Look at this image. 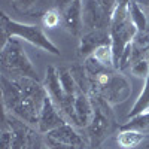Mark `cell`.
Here are the masks:
<instances>
[{
    "label": "cell",
    "mask_w": 149,
    "mask_h": 149,
    "mask_svg": "<svg viewBox=\"0 0 149 149\" xmlns=\"http://www.w3.org/2000/svg\"><path fill=\"white\" fill-rule=\"evenodd\" d=\"M2 19V36H3V43H6L10 37H18L33 46L46 51L49 54L60 55V49L49 40V37L43 33L40 27L34 26V24H26V22H19L9 18L5 12L0 17Z\"/></svg>",
    "instance_id": "6da1fadb"
},
{
    "label": "cell",
    "mask_w": 149,
    "mask_h": 149,
    "mask_svg": "<svg viewBox=\"0 0 149 149\" xmlns=\"http://www.w3.org/2000/svg\"><path fill=\"white\" fill-rule=\"evenodd\" d=\"M2 91H3V103L6 109L18 116L21 121H26L31 125H37L39 121V109L31 102H29L19 91L14 78H8L6 74L2 76Z\"/></svg>",
    "instance_id": "7a4b0ae2"
},
{
    "label": "cell",
    "mask_w": 149,
    "mask_h": 149,
    "mask_svg": "<svg viewBox=\"0 0 149 149\" xmlns=\"http://www.w3.org/2000/svg\"><path fill=\"white\" fill-rule=\"evenodd\" d=\"M2 69L3 74H10L12 78H33L37 79V72L30 63L29 57L22 51L14 37L2 45Z\"/></svg>",
    "instance_id": "3957f363"
},
{
    "label": "cell",
    "mask_w": 149,
    "mask_h": 149,
    "mask_svg": "<svg viewBox=\"0 0 149 149\" xmlns=\"http://www.w3.org/2000/svg\"><path fill=\"white\" fill-rule=\"evenodd\" d=\"M91 73L95 76L98 91L107 104H118L130 97L131 86L125 76L118 73H109L106 67H102L100 70H91Z\"/></svg>",
    "instance_id": "277c9868"
},
{
    "label": "cell",
    "mask_w": 149,
    "mask_h": 149,
    "mask_svg": "<svg viewBox=\"0 0 149 149\" xmlns=\"http://www.w3.org/2000/svg\"><path fill=\"white\" fill-rule=\"evenodd\" d=\"M67 121L64 119V116L60 113V109L57 107V104L52 102L51 97H46L45 102L42 104V109L39 112V121H37V128L40 133H49L55 128H58L60 125L66 124Z\"/></svg>",
    "instance_id": "5b68a950"
},
{
    "label": "cell",
    "mask_w": 149,
    "mask_h": 149,
    "mask_svg": "<svg viewBox=\"0 0 149 149\" xmlns=\"http://www.w3.org/2000/svg\"><path fill=\"white\" fill-rule=\"evenodd\" d=\"M94 116V104L91 98L84 91H79L73 102V119L72 122L78 127L86 128L91 124ZM70 122V124H72Z\"/></svg>",
    "instance_id": "8992f818"
},
{
    "label": "cell",
    "mask_w": 149,
    "mask_h": 149,
    "mask_svg": "<svg viewBox=\"0 0 149 149\" xmlns=\"http://www.w3.org/2000/svg\"><path fill=\"white\" fill-rule=\"evenodd\" d=\"M82 5H84V0H74V2H72L69 6H66L63 9V12H61L64 27L73 36H79L84 31Z\"/></svg>",
    "instance_id": "52a82bcc"
},
{
    "label": "cell",
    "mask_w": 149,
    "mask_h": 149,
    "mask_svg": "<svg viewBox=\"0 0 149 149\" xmlns=\"http://www.w3.org/2000/svg\"><path fill=\"white\" fill-rule=\"evenodd\" d=\"M110 121L106 115V110L100 106H94V116L88 128V137L93 145H98L109 133Z\"/></svg>",
    "instance_id": "ba28073f"
},
{
    "label": "cell",
    "mask_w": 149,
    "mask_h": 149,
    "mask_svg": "<svg viewBox=\"0 0 149 149\" xmlns=\"http://www.w3.org/2000/svg\"><path fill=\"white\" fill-rule=\"evenodd\" d=\"M110 33L107 30H91V31H84L81 37V45H79V52L84 57H90L95 49L103 45L110 43Z\"/></svg>",
    "instance_id": "9c48e42d"
},
{
    "label": "cell",
    "mask_w": 149,
    "mask_h": 149,
    "mask_svg": "<svg viewBox=\"0 0 149 149\" xmlns=\"http://www.w3.org/2000/svg\"><path fill=\"white\" fill-rule=\"evenodd\" d=\"M45 88L48 91V95L52 98V102L57 104V107L61 110L64 102H66V94L61 88V82H60V76H58V70L54 66H49L46 69V74H45Z\"/></svg>",
    "instance_id": "30bf717a"
},
{
    "label": "cell",
    "mask_w": 149,
    "mask_h": 149,
    "mask_svg": "<svg viewBox=\"0 0 149 149\" xmlns=\"http://www.w3.org/2000/svg\"><path fill=\"white\" fill-rule=\"evenodd\" d=\"M48 139H52L60 143L66 145H74V146H84V139L81 137V134L74 130V127L70 122H66L63 125H60L58 128L46 133Z\"/></svg>",
    "instance_id": "8fae6325"
},
{
    "label": "cell",
    "mask_w": 149,
    "mask_h": 149,
    "mask_svg": "<svg viewBox=\"0 0 149 149\" xmlns=\"http://www.w3.org/2000/svg\"><path fill=\"white\" fill-rule=\"evenodd\" d=\"M145 140V134L140 130H136V128H125L122 130L118 137L116 142L122 149H133V148H137L142 142Z\"/></svg>",
    "instance_id": "7c38bea8"
},
{
    "label": "cell",
    "mask_w": 149,
    "mask_h": 149,
    "mask_svg": "<svg viewBox=\"0 0 149 149\" xmlns=\"http://www.w3.org/2000/svg\"><path fill=\"white\" fill-rule=\"evenodd\" d=\"M93 57L100 66L103 67H115V57H113V49H112V43H103L100 45L95 51L90 55Z\"/></svg>",
    "instance_id": "4fadbf2b"
},
{
    "label": "cell",
    "mask_w": 149,
    "mask_h": 149,
    "mask_svg": "<svg viewBox=\"0 0 149 149\" xmlns=\"http://www.w3.org/2000/svg\"><path fill=\"white\" fill-rule=\"evenodd\" d=\"M12 6L19 14H26L27 17H34L40 14L43 8V0H12Z\"/></svg>",
    "instance_id": "5bb4252c"
},
{
    "label": "cell",
    "mask_w": 149,
    "mask_h": 149,
    "mask_svg": "<svg viewBox=\"0 0 149 149\" xmlns=\"http://www.w3.org/2000/svg\"><path fill=\"white\" fill-rule=\"evenodd\" d=\"M58 76L61 82V88H63L66 97H74L81 90L76 84V79L73 78V73L69 69H60L58 70Z\"/></svg>",
    "instance_id": "9a60e30c"
},
{
    "label": "cell",
    "mask_w": 149,
    "mask_h": 149,
    "mask_svg": "<svg viewBox=\"0 0 149 149\" xmlns=\"http://www.w3.org/2000/svg\"><path fill=\"white\" fill-rule=\"evenodd\" d=\"M128 14H130L131 21L134 22V26L137 27L139 33H143L148 27V18L145 15L143 9L139 6V3L136 2V0H131L128 3Z\"/></svg>",
    "instance_id": "2e32d148"
},
{
    "label": "cell",
    "mask_w": 149,
    "mask_h": 149,
    "mask_svg": "<svg viewBox=\"0 0 149 149\" xmlns=\"http://www.w3.org/2000/svg\"><path fill=\"white\" fill-rule=\"evenodd\" d=\"M145 81H146V82H145V86H143V91H142V94L139 95L137 102L134 103L133 109L130 110L128 119H131V118H134V116L143 113V112L149 110V76H148Z\"/></svg>",
    "instance_id": "e0dca14e"
},
{
    "label": "cell",
    "mask_w": 149,
    "mask_h": 149,
    "mask_svg": "<svg viewBox=\"0 0 149 149\" xmlns=\"http://www.w3.org/2000/svg\"><path fill=\"white\" fill-rule=\"evenodd\" d=\"M130 72L133 76L146 79L149 76V60L143 55L140 57H131V64H130Z\"/></svg>",
    "instance_id": "ac0fdd59"
},
{
    "label": "cell",
    "mask_w": 149,
    "mask_h": 149,
    "mask_svg": "<svg viewBox=\"0 0 149 149\" xmlns=\"http://www.w3.org/2000/svg\"><path fill=\"white\" fill-rule=\"evenodd\" d=\"M61 21H63V15H61L60 9H57V8L48 9L42 15V22H43L45 29H55L60 26Z\"/></svg>",
    "instance_id": "d6986e66"
},
{
    "label": "cell",
    "mask_w": 149,
    "mask_h": 149,
    "mask_svg": "<svg viewBox=\"0 0 149 149\" xmlns=\"http://www.w3.org/2000/svg\"><path fill=\"white\" fill-rule=\"evenodd\" d=\"M146 127H149V110L128 119L127 125H125V128H136V130H142Z\"/></svg>",
    "instance_id": "ffe728a7"
},
{
    "label": "cell",
    "mask_w": 149,
    "mask_h": 149,
    "mask_svg": "<svg viewBox=\"0 0 149 149\" xmlns=\"http://www.w3.org/2000/svg\"><path fill=\"white\" fill-rule=\"evenodd\" d=\"M2 146L3 149H14V130L5 127L2 133Z\"/></svg>",
    "instance_id": "44dd1931"
},
{
    "label": "cell",
    "mask_w": 149,
    "mask_h": 149,
    "mask_svg": "<svg viewBox=\"0 0 149 149\" xmlns=\"http://www.w3.org/2000/svg\"><path fill=\"white\" fill-rule=\"evenodd\" d=\"M45 145L48 149H84V146H74V145H66V143H60L52 139L45 137Z\"/></svg>",
    "instance_id": "7402d4cb"
},
{
    "label": "cell",
    "mask_w": 149,
    "mask_h": 149,
    "mask_svg": "<svg viewBox=\"0 0 149 149\" xmlns=\"http://www.w3.org/2000/svg\"><path fill=\"white\" fill-rule=\"evenodd\" d=\"M72 2H74V0H55V8L57 9H64L66 6H69Z\"/></svg>",
    "instance_id": "603a6c76"
},
{
    "label": "cell",
    "mask_w": 149,
    "mask_h": 149,
    "mask_svg": "<svg viewBox=\"0 0 149 149\" xmlns=\"http://www.w3.org/2000/svg\"><path fill=\"white\" fill-rule=\"evenodd\" d=\"M130 2H131V0H118V6H124V8H127ZM118 6H116V8H118Z\"/></svg>",
    "instance_id": "cb8c5ba5"
},
{
    "label": "cell",
    "mask_w": 149,
    "mask_h": 149,
    "mask_svg": "<svg viewBox=\"0 0 149 149\" xmlns=\"http://www.w3.org/2000/svg\"><path fill=\"white\" fill-rule=\"evenodd\" d=\"M146 48L149 49V39H148V42H146Z\"/></svg>",
    "instance_id": "d4e9b609"
}]
</instances>
